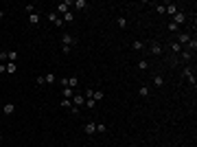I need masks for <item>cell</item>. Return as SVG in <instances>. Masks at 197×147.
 <instances>
[{
    "mask_svg": "<svg viewBox=\"0 0 197 147\" xmlns=\"http://www.w3.org/2000/svg\"><path fill=\"white\" fill-rule=\"evenodd\" d=\"M70 7H72L70 0H64V2H59L57 7H55V13H57V15H64V13H68V11H70Z\"/></svg>",
    "mask_w": 197,
    "mask_h": 147,
    "instance_id": "cell-1",
    "label": "cell"
},
{
    "mask_svg": "<svg viewBox=\"0 0 197 147\" xmlns=\"http://www.w3.org/2000/svg\"><path fill=\"white\" fill-rule=\"evenodd\" d=\"M182 77H186V81H188V83H193V86H195V70L190 68V66H186V68L182 70Z\"/></svg>",
    "mask_w": 197,
    "mask_h": 147,
    "instance_id": "cell-2",
    "label": "cell"
},
{
    "mask_svg": "<svg viewBox=\"0 0 197 147\" xmlns=\"http://www.w3.org/2000/svg\"><path fill=\"white\" fill-rule=\"evenodd\" d=\"M48 20L53 22L55 26H59V29H61V26H64V20H61V15H57V13H55V11H50V13H48Z\"/></svg>",
    "mask_w": 197,
    "mask_h": 147,
    "instance_id": "cell-3",
    "label": "cell"
},
{
    "mask_svg": "<svg viewBox=\"0 0 197 147\" xmlns=\"http://www.w3.org/2000/svg\"><path fill=\"white\" fill-rule=\"evenodd\" d=\"M171 22H173V24H177V26H180V24H184V22H186V13H184V11H177V13L173 15V20H171Z\"/></svg>",
    "mask_w": 197,
    "mask_h": 147,
    "instance_id": "cell-4",
    "label": "cell"
},
{
    "mask_svg": "<svg viewBox=\"0 0 197 147\" xmlns=\"http://www.w3.org/2000/svg\"><path fill=\"white\" fill-rule=\"evenodd\" d=\"M61 42H64V46H75V44H77V37H72L70 35V33H64V37H61Z\"/></svg>",
    "mask_w": 197,
    "mask_h": 147,
    "instance_id": "cell-5",
    "label": "cell"
},
{
    "mask_svg": "<svg viewBox=\"0 0 197 147\" xmlns=\"http://www.w3.org/2000/svg\"><path fill=\"white\" fill-rule=\"evenodd\" d=\"M149 50H151V55H162V50H164V48H162L160 42H151L149 44Z\"/></svg>",
    "mask_w": 197,
    "mask_h": 147,
    "instance_id": "cell-6",
    "label": "cell"
},
{
    "mask_svg": "<svg viewBox=\"0 0 197 147\" xmlns=\"http://www.w3.org/2000/svg\"><path fill=\"white\" fill-rule=\"evenodd\" d=\"M190 37H193L190 33H177V44H180V46H182V44H188Z\"/></svg>",
    "mask_w": 197,
    "mask_h": 147,
    "instance_id": "cell-7",
    "label": "cell"
},
{
    "mask_svg": "<svg viewBox=\"0 0 197 147\" xmlns=\"http://www.w3.org/2000/svg\"><path fill=\"white\" fill-rule=\"evenodd\" d=\"M83 103H86V97H83V94H79V92H75V97H72V105L81 108Z\"/></svg>",
    "mask_w": 197,
    "mask_h": 147,
    "instance_id": "cell-8",
    "label": "cell"
},
{
    "mask_svg": "<svg viewBox=\"0 0 197 147\" xmlns=\"http://www.w3.org/2000/svg\"><path fill=\"white\" fill-rule=\"evenodd\" d=\"M13 112H15V105H13V103H4V105H2V114L11 116Z\"/></svg>",
    "mask_w": 197,
    "mask_h": 147,
    "instance_id": "cell-9",
    "label": "cell"
},
{
    "mask_svg": "<svg viewBox=\"0 0 197 147\" xmlns=\"http://www.w3.org/2000/svg\"><path fill=\"white\" fill-rule=\"evenodd\" d=\"M164 13L175 15V13H177V7H175V4H164Z\"/></svg>",
    "mask_w": 197,
    "mask_h": 147,
    "instance_id": "cell-10",
    "label": "cell"
},
{
    "mask_svg": "<svg viewBox=\"0 0 197 147\" xmlns=\"http://www.w3.org/2000/svg\"><path fill=\"white\" fill-rule=\"evenodd\" d=\"M180 57H182L180 61H190V57H193V53H190V50H184V48H182V53H180Z\"/></svg>",
    "mask_w": 197,
    "mask_h": 147,
    "instance_id": "cell-11",
    "label": "cell"
},
{
    "mask_svg": "<svg viewBox=\"0 0 197 147\" xmlns=\"http://www.w3.org/2000/svg\"><path fill=\"white\" fill-rule=\"evenodd\" d=\"M72 7H75L77 11H81V9H86L88 4H86V0H75V2H72Z\"/></svg>",
    "mask_w": 197,
    "mask_h": 147,
    "instance_id": "cell-12",
    "label": "cell"
},
{
    "mask_svg": "<svg viewBox=\"0 0 197 147\" xmlns=\"http://www.w3.org/2000/svg\"><path fill=\"white\" fill-rule=\"evenodd\" d=\"M29 24H33V26L39 24V13H31L29 15Z\"/></svg>",
    "mask_w": 197,
    "mask_h": 147,
    "instance_id": "cell-13",
    "label": "cell"
},
{
    "mask_svg": "<svg viewBox=\"0 0 197 147\" xmlns=\"http://www.w3.org/2000/svg\"><path fill=\"white\" fill-rule=\"evenodd\" d=\"M61 94H64V99H72V97H75V90H72V88H64Z\"/></svg>",
    "mask_w": 197,
    "mask_h": 147,
    "instance_id": "cell-14",
    "label": "cell"
},
{
    "mask_svg": "<svg viewBox=\"0 0 197 147\" xmlns=\"http://www.w3.org/2000/svg\"><path fill=\"white\" fill-rule=\"evenodd\" d=\"M97 132V123H86V134H94Z\"/></svg>",
    "mask_w": 197,
    "mask_h": 147,
    "instance_id": "cell-15",
    "label": "cell"
},
{
    "mask_svg": "<svg viewBox=\"0 0 197 147\" xmlns=\"http://www.w3.org/2000/svg\"><path fill=\"white\" fill-rule=\"evenodd\" d=\"M61 20H64V24H66V22H72V20H75V13H72V11H68V13L61 15Z\"/></svg>",
    "mask_w": 197,
    "mask_h": 147,
    "instance_id": "cell-16",
    "label": "cell"
},
{
    "mask_svg": "<svg viewBox=\"0 0 197 147\" xmlns=\"http://www.w3.org/2000/svg\"><path fill=\"white\" fill-rule=\"evenodd\" d=\"M186 50H190V53H195V50H197V39L195 37H190V42H188V48Z\"/></svg>",
    "mask_w": 197,
    "mask_h": 147,
    "instance_id": "cell-17",
    "label": "cell"
},
{
    "mask_svg": "<svg viewBox=\"0 0 197 147\" xmlns=\"http://www.w3.org/2000/svg\"><path fill=\"white\" fill-rule=\"evenodd\" d=\"M77 86H79V79H77V77H68V88L75 90Z\"/></svg>",
    "mask_w": 197,
    "mask_h": 147,
    "instance_id": "cell-18",
    "label": "cell"
},
{
    "mask_svg": "<svg viewBox=\"0 0 197 147\" xmlns=\"http://www.w3.org/2000/svg\"><path fill=\"white\" fill-rule=\"evenodd\" d=\"M153 86H156V88H162V86H164V79L156 75V77H153Z\"/></svg>",
    "mask_w": 197,
    "mask_h": 147,
    "instance_id": "cell-19",
    "label": "cell"
},
{
    "mask_svg": "<svg viewBox=\"0 0 197 147\" xmlns=\"http://www.w3.org/2000/svg\"><path fill=\"white\" fill-rule=\"evenodd\" d=\"M171 50H173L175 55H180V53H182V46H180L177 42H171Z\"/></svg>",
    "mask_w": 197,
    "mask_h": 147,
    "instance_id": "cell-20",
    "label": "cell"
},
{
    "mask_svg": "<svg viewBox=\"0 0 197 147\" xmlns=\"http://www.w3.org/2000/svg\"><path fill=\"white\" fill-rule=\"evenodd\" d=\"M132 48L134 50H142L145 48V42H140V39H138V42H132Z\"/></svg>",
    "mask_w": 197,
    "mask_h": 147,
    "instance_id": "cell-21",
    "label": "cell"
},
{
    "mask_svg": "<svg viewBox=\"0 0 197 147\" xmlns=\"http://www.w3.org/2000/svg\"><path fill=\"white\" fill-rule=\"evenodd\" d=\"M103 97H105V94H103V90H94V94H92V99H94V101H101Z\"/></svg>",
    "mask_w": 197,
    "mask_h": 147,
    "instance_id": "cell-22",
    "label": "cell"
},
{
    "mask_svg": "<svg viewBox=\"0 0 197 147\" xmlns=\"http://www.w3.org/2000/svg\"><path fill=\"white\" fill-rule=\"evenodd\" d=\"M15 70H18V66H15L13 61H9V64H7V72H9V75H13Z\"/></svg>",
    "mask_w": 197,
    "mask_h": 147,
    "instance_id": "cell-23",
    "label": "cell"
},
{
    "mask_svg": "<svg viewBox=\"0 0 197 147\" xmlns=\"http://www.w3.org/2000/svg\"><path fill=\"white\" fill-rule=\"evenodd\" d=\"M147 68H149V61L140 59V61H138V70H147Z\"/></svg>",
    "mask_w": 197,
    "mask_h": 147,
    "instance_id": "cell-24",
    "label": "cell"
},
{
    "mask_svg": "<svg viewBox=\"0 0 197 147\" xmlns=\"http://www.w3.org/2000/svg\"><path fill=\"white\" fill-rule=\"evenodd\" d=\"M83 105H88L90 110H94V108H97V101H94V99H86V103H83Z\"/></svg>",
    "mask_w": 197,
    "mask_h": 147,
    "instance_id": "cell-25",
    "label": "cell"
},
{
    "mask_svg": "<svg viewBox=\"0 0 197 147\" xmlns=\"http://www.w3.org/2000/svg\"><path fill=\"white\" fill-rule=\"evenodd\" d=\"M44 81H46V83H55V75H53V72H48V75H44Z\"/></svg>",
    "mask_w": 197,
    "mask_h": 147,
    "instance_id": "cell-26",
    "label": "cell"
},
{
    "mask_svg": "<svg viewBox=\"0 0 197 147\" xmlns=\"http://www.w3.org/2000/svg\"><path fill=\"white\" fill-rule=\"evenodd\" d=\"M116 24L121 26V29H125V26H127V20H125V18H123V15H121V18L116 20Z\"/></svg>",
    "mask_w": 197,
    "mask_h": 147,
    "instance_id": "cell-27",
    "label": "cell"
},
{
    "mask_svg": "<svg viewBox=\"0 0 197 147\" xmlns=\"http://www.w3.org/2000/svg\"><path fill=\"white\" fill-rule=\"evenodd\" d=\"M140 97H149V88L147 86H140Z\"/></svg>",
    "mask_w": 197,
    "mask_h": 147,
    "instance_id": "cell-28",
    "label": "cell"
},
{
    "mask_svg": "<svg viewBox=\"0 0 197 147\" xmlns=\"http://www.w3.org/2000/svg\"><path fill=\"white\" fill-rule=\"evenodd\" d=\"M24 11H26V13H35V4H26V7H24Z\"/></svg>",
    "mask_w": 197,
    "mask_h": 147,
    "instance_id": "cell-29",
    "label": "cell"
},
{
    "mask_svg": "<svg viewBox=\"0 0 197 147\" xmlns=\"http://www.w3.org/2000/svg\"><path fill=\"white\" fill-rule=\"evenodd\" d=\"M166 29L171 31V33H175V31L180 29V26H177V24H173V22H169V24H166Z\"/></svg>",
    "mask_w": 197,
    "mask_h": 147,
    "instance_id": "cell-30",
    "label": "cell"
},
{
    "mask_svg": "<svg viewBox=\"0 0 197 147\" xmlns=\"http://www.w3.org/2000/svg\"><path fill=\"white\" fill-rule=\"evenodd\" d=\"M15 59H18V53H15V50H9V61L15 64Z\"/></svg>",
    "mask_w": 197,
    "mask_h": 147,
    "instance_id": "cell-31",
    "label": "cell"
},
{
    "mask_svg": "<svg viewBox=\"0 0 197 147\" xmlns=\"http://www.w3.org/2000/svg\"><path fill=\"white\" fill-rule=\"evenodd\" d=\"M97 132H101V134H105V123H97Z\"/></svg>",
    "mask_w": 197,
    "mask_h": 147,
    "instance_id": "cell-32",
    "label": "cell"
},
{
    "mask_svg": "<svg viewBox=\"0 0 197 147\" xmlns=\"http://www.w3.org/2000/svg\"><path fill=\"white\" fill-rule=\"evenodd\" d=\"M59 83H61V88H68V77H61Z\"/></svg>",
    "mask_w": 197,
    "mask_h": 147,
    "instance_id": "cell-33",
    "label": "cell"
},
{
    "mask_svg": "<svg viewBox=\"0 0 197 147\" xmlns=\"http://www.w3.org/2000/svg\"><path fill=\"white\" fill-rule=\"evenodd\" d=\"M35 83H37V86H44V83H46V81H44V75L42 77H35Z\"/></svg>",
    "mask_w": 197,
    "mask_h": 147,
    "instance_id": "cell-34",
    "label": "cell"
},
{
    "mask_svg": "<svg viewBox=\"0 0 197 147\" xmlns=\"http://www.w3.org/2000/svg\"><path fill=\"white\" fill-rule=\"evenodd\" d=\"M61 108H70V99H61Z\"/></svg>",
    "mask_w": 197,
    "mask_h": 147,
    "instance_id": "cell-35",
    "label": "cell"
},
{
    "mask_svg": "<svg viewBox=\"0 0 197 147\" xmlns=\"http://www.w3.org/2000/svg\"><path fill=\"white\" fill-rule=\"evenodd\" d=\"M156 11L162 15V13H164V4H156Z\"/></svg>",
    "mask_w": 197,
    "mask_h": 147,
    "instance_id": "cell-36",
    "label": "cell"
},
{
    "mask_svg": "<svg viewBox=\"0 0 197 147\" xmlns=\"http://www.w3.org/2000/svg\"><path fill=\"white\" fill-rule=\"evenodd\" d=\"M0 59H9V53H7V50H0Z\"/></svg>",
    "mask_w": 197,
    "mask_h": 147,
    "instance_id": "cell-37",
    "label": "cell"
},
{
    "mask_svg": "<svg viewBox=\"0 0 197 147\" xmlns=\"http://www.w3.org/2000/svg\"><path fill=\"white\" fill-rule=\"evenodd\" d=\"M2 72H7V64H2V61H0V75H2Z\"/></svg>",
    "mask_w": 197,
    "mask_h": 147,
    "instance_id": "cell-38",
    "label": "cell"
},
{
    "mask_svg": "<svg viewBox=\"0 0 197 147\" xmlns=\"http://www.w3.org/2000/svg\"><path fill=\"white\" fill-rule=\"evenodd\" d=\"M2 18H4V11H2V9H0V20H2Z\"/></svg>",
    "mask_w": 197,
    "mask_h": 147,
    "instance_id": "cell-39",
    "label": "cell"
},
{
    "mask_svg": "<svg viewBox=\"0 0 197 147\" xmlns=\"http://www.w3.org/2000/svg\"><path fill=\"white\" fill-rule=\"evenodd\" d=\"M0 140H2V134H0Z\"/></svg>",
    "mask_w": 197,
    "mask_h": 147,
    "instance_id": "cell-40",
    "label": "cell"
},
{
    "mask_svg": "<svg viewBox=\"0 0 197 147\" xmlns=\"http://www.w3.org/2000/svg\"><path fill=\"white\" fill-rule=\"evenodd\" d=\"M134 147H140V145H134Z\"/></svg>",
    "mask_w": 197,
    "mask_h": 147,
    "instance_id": "cell-41",
    "label": "cell"
}]
</instances>
